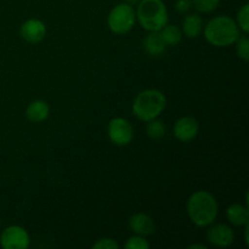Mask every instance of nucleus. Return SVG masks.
Returning a JSON list of instances; mask_svg holds the SVG:
<instances>
[{
    "label": "nucleus",
    "instance_id": "obj_11",
    "mask_svg": "<svg viewBox=\"0 0 249 249\" xmlns=\"http://www.w3.org/2000/svg\"><path fill=\"white\" fill-rule=\"evenodd\" d=\"M129 228L135 235L147 237L155 233L156 225L153 219L145 213H135L129 218Z\"/></svg>",
    "mask_w": 249,
    "mask_h": 249
},
{
    "label": "nucleus",
    "instance_id": "obj_2",
    "mask_svg": "<svg viewBox=\"0 0 249 249\" xmlns=\"http://www.w3.org/2000/svg\"><path fill=\"white\" fill-rule=\"evenodd\" d=\"M202 33L207 43L214 48H228L233 45L241 36L235 19L226 15L213 17L203 27Z\"/></svg>",
    "mask_w": 249,
    "mask_h": 249
},
{
    "label": "nucleus",
    "instance_id": "obj_22",
    "mask_svg": "<svg viewBox=\"0 0 249 249\" xmlns=\"http://www.w3.org/2000/svg\"><path fill=\"white\" fill-rule=\"evenodd\" d=\"M92 248L95 249H118L119 245L114 238H109V237H105V238H100L97 240L96 242L92 245Z\"/></svg>",
    "mask_w": 249,
    "mask_h": 249
},
{
    "label": "nucleus",
    "instance_id": "obj_25",
    "mask_svg": "<svg viewBox=\"0 0 249 249\" xmlns=\"http://www.w3.org/2000/svg\"><path fill=\"white\" fill-rule=\"evenodd\" d=\"M139 1H140V0H125V2H128L129 5H131V6H134V5H138Z\"/></svg>",
    "mask_w": 249,
    "mask_h": 249
},
{
    "label": "nucleus",
    "instance_id": "obj_10",
    "mask_svg": "<svg viewBox=\"0 0 249 249\" xmlns=\"http://www.w3.org/2000/svg\"><path fill=\"white\" fill-rule=\"evenodd\" d=\"M19 36L29 44H38L46 36V26L41 19L29 18L21 24Z\"/></svg>",
    "mask_w": 249,
    "mask_h": 249
},
{
    "label": "nucleus",
    "instance_id": "obj_24",
    "mask_svg": "<svg viewBox=\"0 0 249 249\" xmlns=\"http://www.w3.org/2000/svg\"><path fill=\"white\" fill-rule=\"evenodd\" d=\"M190 249H194V248H202V249H206L207 247L206 246H203V245H191L189 247Z\"/></svg>",
    "mask_w": 249,
    "mask_h": 249
},
{
    "label": "nucleus",
    "instance_id": "obj_8",
    "mask_svg": "<svg viewBox=\"0 0 249 249\" xmlns=\"http://www.w3.org/2000/svg\"><path fill=\"white\" fill-rule=\"evenodd\" d=\"M207 240L216 248H228L235 242V232L226 224H212L208 226Z\"/></svg>",
    "mask_w": 249,
    "mask_h": 249
},
{
    "label": "nucleus",
    "instance_id": "obj_12",
    "mask_svg": "<svg viewBox=\"0 0 249 249\" xmlns=\"http://www.w3.org/2000/svg\"><path fill=\"white\" fill-rule=\"evenodd\" d=\"M49 116H50V106L44 100H34L26 108V117L32 123L45 122Z\"/></svg>",
    "mask_w": 249,
    "mask_h": 249
},
{
    "label": "nucleus",
    "instance_id": "obj_1",
    "mask_svg": "<svg viewBox=\"0 0 249 249\" xmlns=\"http://www.w3.org/2000/svg\"><path fill=\"white\" fill-rule=\"evenodd\" d=\"M186 213L194 225L198 228H208L215 223L218 218V201L206 190L195 191L186 202Z\"/></svg>",
    "mask_w": 249,
    "mask_h": 249
},
{
    "label": "nucleus",
    "instance_id": "obj_20",
    "mask_svg": "<svg viewBox=\"0 0 249 249\" xmlns=\"http://www.w3.org/2000/svg\"><path fill=\"white\" fill-rule=\"evenodd\" d=\"M236 46V53L237 56L245 62H248L249 60V39L247 34L243 33L242 36H238V39L236 40V43L233 44Z\"/></svg>",
    "mask_w": 249,
    "mask_h": 249
},
{
    "label": "nucleus",
    "instance_id": "obj_17",
    "mask_svg": "<svg viewBox=\"0 0 249 249\" xmlns=\"http://www.w3.org/2000/svg\"><path fill=\"white\" fill-rule=\"evenodd\" d=\"M147 126H146V134L152 140H160L167 134V126H165L164 122L160 119L155 118L151 121L146 122Z\"/></svg>",
    "mask_w": 249,
    "mask_h": 249
},
{
    "label": "nucleus",
    "instance_id": "obj_7",
    "mask_svg": "<svg viewBox=\"0 0 249 249\" xmlns=\"http://www.w3.org/2000/svg\"><path fill=\"white\" fill-rule=\"evenodd\" d=\"M29 245V233L19 225L7 226L0 235V246L4 249H27Z\"/></svg>",
    "mask_w": 249,
    "mask_h": 249
},
{
    "label": "nucleus",
    "instance_id": "obj_4",
    "mask_svg": "<svg viewBox=\"0 0 249 249\" xmlns=\"http://www.w3.org/2000/svg\"><path fill=\"white\" fill-rule=\"evenodd\" d=\"M135 14L136 21L147 32H160L169 19L167 5L163 0H140Z\"/></svg>",
    "mask_w": 249,
    "mask_h": 249
},
{
    "label": "nucleus",
    "instance_id": "obj_6",
    "mask_svg": "<svg viewBox=\"0 0 249 249\" xmlns=\"http://www.w3.org/2000/svg\"><path fill=\"white\" fill-rule=\"evenodd\" d=\"M107 136L113 145L119 147L128 146L134 139V128L128 119L114 117L107 125Z\"/></svg>",
    "mask_w": 249,
    "mask_h": 249
},
{
    "label": "nucleus",
    "instance_id": "obj_23",
    "mask_svg": "<svg viewBox=\"0 0 249 249\" xmlns=\"http://www.w3.org/2000/svg\"><path fill=\"white\" fill-rule=\"evenodd\" d=\"M192 7L191 0H177L175 2V10H177L178 14H187L190 11V9Z\"/></svg>",
    "mask_w": 249,
    "mask_h": 249
},
{
    "label": "nucleus",
    "instance_id": "obj_3",
    "mask_svg": "<svg viewBox=\"0 0 249 249\" xmlns=\"http://www.w3.org/2000/svg\"><path fill=\"white\" fill-rule=\"evenodd\" d=\"M167 107V97L158 89H146L139 92L131 105L133 114L142 122L158 118Z\"/></svg>",
    "mask_w": 249,
    "mask_h": 249
},
{
    "label": "nucleus",
    "instance_id": "obj_21",
    "mask_svg": "<svg viewBox=\"0 0 249 249\" xmlns=\"http://www.w3.org/2000/svg\"><path fill=\"white\" fill-rule=\"evenodd\" d=\"M124 247L126 249H148L150 248V243L143 236L134 235L126 240Z\"/></svg>",
    "mask_w": 249,
    "mask_h": 249
},
{
    "label": "nucleus",
    "instance_id": "obj_13",
    "mask_svg": "<svg viewBox=\"0 0 249 249\" xmlns=\"http://www.w3.org/2000/svg\"><path fill=\"white\" fill-rule=\"evenodd\" d=\"M142 45L145 53L152 57H160L167 50V45L160 36V32H148L143 39Z\"/></svg>",
    "mask_w": 249,
    "mask_h": 249
},
{
    "label": "nucleus",
    "instance_id": "obj_18",
    "mask_svg": "<svg viewBox=\"0 0 249 249\" xmlns=\"http://www.w3.org/2000/svg\"><path fill=\"white\" fill-rule=\"evenodd\" d=\"M192 7L199 14H211L218 9L220 0H191Z\"/></svg>",
    "mask_w": 249,
    "mask_h": 249
},
{
    "label": "nucleus",
    "instance_id": "obj_5",
    "mask_svg": "<svg viewBox=\"0 0 249 249\" xmlns=\"http://www.w3.org/2000/svg\"><path fill=\"white\" fill-rule=\"evenodd\" d=\"M136 23V14L134 6L128 2H119L113 6L107 16V26L114 34H125L134 28Z\"/></svg>",
    "mask_w": 249,
    "mask_h": 249
},
{
    "label": "nucleus",
    "instance_id": "obj_9",
    "mask_svg": "<svg viewBox=\"0 0 249 249\" xmlns=\"http://www.w3.org/2000/svg\"><path fill=\"white\" fill-rule=\"evenodd\" d=\"M199 133V123L195 117L184 116L177 119L173 126L175 139L181 142H190L195 140Z\"/></svg>",
    "mask_w": 249,
    "mask_h": 249
},
{
    "label": "nucleus",
    "instance_id": "obj_16",
    "mask_svg": "<svg viewBox=\"0 0 249 249\" xmlns=\"http://www.w3.org/2000/svg\"><path fill=\"white\" fill-rule=\"evenodd\" d=\"M160 34L167 46H177L182 39L181 28L177 24L167 23L160 29Z\"/></svg>",
    "mask_w": 249,
    "mask_h": 249
},
{
    "label": "nucleus",
    "instance_id": "obj_15",
    "mask_svg": "<svg viewBox=\"0 0 249 249\" xmlns=\"http://www.w3.org/2000/svg\"><path fill=\"white\" fill-rule=\"evenodd\" d=\"M226 219L229 223L233 226H241L248 225L249 221V211L247 206H243L241 203H233L226 209Z\"/></svg>",
    "mask_w": 249,
    "mask_h": 249
},
{
    "label": "nucleus",
    "instance_id": "obj_14",
    "mask_svg": "<svg viewBox=\"0 0 249 249\" xmlns=\"http://www.w3.org/2000/svg\"><path fill=\"white\" fill-rule=\"evenodd\" d=\"M203 19L198 14H187L182 21V36L189 39H196L203 32Z\"/></svg>",
    "mask_w": 249,
    "mask_h": 249
},
{
    "label": "nucleus",
    "instance_id": "obj_19",
    "mask_svg": "<svg viewBox=\"0 0 249 249\" xmlns=\"http://www.w3.org/2000/svg\"><path fill=\"white\" fill-rule=\"evenodd\" d=\"M235 21L240 32L247 34L249 32V4H245L240 7Z\"/></svg>",
    "mask_w": 249,
    "mask_h": 249
}]
</instances>
